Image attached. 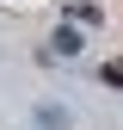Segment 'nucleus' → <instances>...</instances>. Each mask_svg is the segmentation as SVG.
<instances>
[{"label":"nucleus","mask_w":123,"mask_h":130,"mask_svg":"<svg viewBox=\"0 0 123 130\" xmlns=\"http://www.w3.org/2000/svg\"><path fill=\"white\" fill-rule=\"evenodd\" d=\"M49 56H80V31H74V25H61L55 37H49Z\"/></svg>","instance_id":"obj_1"},{"label":"nucleus","mask_w":123,"mask_h":130,"mask_svg":"<svg viewBox=\"0 0 123 130\" xmlns=\"http://www.w3.org/2000/svg\"><path fill=\"white\" fill-rule=\"evenodd\" d=\"M37 124H43V130H68V118H61L55 105H49V111H37Z\"/></svg>","instance_id":"obj_2"},{"label":"nucleus","mask_w":123,"mask_h":130,"mask_svg":"<svg viewBox=\"0 0 123 130\" xmlns=\"http://www.w3.org/2000/svg\"><path fill=\"white\" fill-rule=\"evenodd\" d=\"M105 80H111V87H123V62H105Z\"/></svg>","instance_id":"obj_3"}]
</instances>
